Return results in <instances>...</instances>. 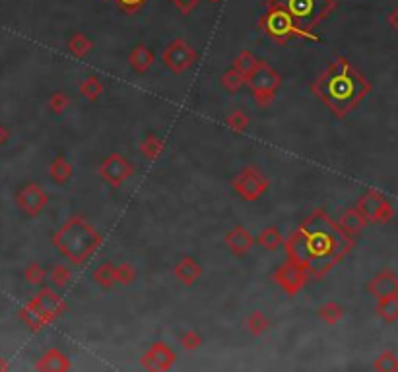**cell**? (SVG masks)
Instances as JSON below:
<instances>
[{"label":"cell","mask_w":398,"mask_h":372,"mask_svg":"<svg viewBox=\"0 0 398 372\" xmlns=\"http://www.w3.org/2000/svg\"><path fill=\"white\" fill-rule=\"evenodd\" d=\"M198 62V53L189 41L181 37L169 41L161 51V64L169 70L171 74H185Z\"/></svg>","instance_id":"obj_7"},{"label":"cell","mask_w":398,"mask_h":372,"mask_svg":"<svg viewBox=\"0 0 398 372\" xmlns=\"http://www.w3.org/2000/svg\"><path fill=\"white\" fill-rule=\"evenodd\" d=\"M156 62V53L144 43H137L128 53V64L137 74H146Z\"/></svg>","instance_id":"obj_19"},{"label":"cell","mask_w":398,"mask_h":372,"mask_svg":"<svg viewBox=\"0 0 398 372\" xmlns=\"http://www.w3.org/2000/svg\"><path fill=\"white\" fill-rule=\"evenodd\" d=\"M69 107L70 97L67 95V91H53V93H51V97H49V109H51V113L60 116Z\"/></svg>","instance_id":"obj_37"},{"label":"cell","mask_w":398,"mask_h":372,"mask_svg":"<svg viewBox=\"0 0 398 372\" xmlns=\"http://www.w3.org/2000/svg\"><path fill=\"white\" fill-rule=\"evenodd\" d=\"M93 41H91L90 37L86 34H74L72 37L69 39V43H67V51H69L70 57L78 58V60H82V58H86L88 55H90L91 51H93Z\"/></svg>","instance_id":"obj_25"},{"label":"cell","mask_w":398,"mask_h":372,"mask_svg":"<svg viewBox=\"0 0 398 372\" xmlns=\"http://www.w3.org/2000/svg\"><path fill=\"white\" fill-rule=\"evenodd\" d=\"M355 208L364 214L367 223H379L385 225L395 217V208L387 198L375 188L365 190V194L355 202Z\"/></svg>","instance_id":"obj_9"},{"label":"cell","mask_w":398,"mask_h":372,"mask_svg":"<svg viewBox=\"0 0 398 372\" xmlns=\"http://www.w3.org/2000/svg\"><path fill=\"white\" fill-rule=\"evenodd\" d=\"M103 90H105V88H103L102 79L97 78V76H86V78L80 82L78 86L80 95L90 103L97 101V99L103 95Z\"/></svg>","instance_id":"obj_27"},{"label":"cell","mask_w":398,"mask_h":372,"mask_svg":"<svg viewBox=\"0 0 398 372\" xmlns=\"http://www.w3.org/2000/svg\"><path fill=\"white\" fill-rule=\"evenodd\" d=\"M173 275L177 277V282L183 283L185 287H193L194 283L200 280L202 275V266L200 262L193 256H183L175 268H173Z\"/></svg>","instance_id":"obj_18"},{"label":"cell","mask_w":398,"mask_h":372,"mask_svg":"<svg viewBox=\"0 0 398 372\" xmlns=\"http://www.w3.org/2000/svg\"><path fill=\"white\" fill-rule=\"evenodd\" d=\"M220 84H222V88L228 91V93H237V91L247 84V78H245L239 70H235V68L231 66L222 74Z\"/></svg>","instance_id":"obj_33"},{"label":"cell","mask_w":398,"mask_h":372,"mask_svg":"<svg viewBox=\"0 0 398 372\" xmlns=\"http://www.w3.org/2000/svg\"><path fill=\"white\" fill-rule=\"evenodd\" d=\"M18 318L22 320V324L25 327H30L32 332H41L43 327L49 326V320H47L45 316L41 314L37 308H35L30 301L25 303V305L18 310Z\"/></svg>","instance_id":"obj_22"},{"label":"cell","mask_w":398,"mask_h":372,"mask_svg":"<svg viewBox=\"0 0 398 372\" xmlns=\"http://www.w3.org/2000/svg\"><path fill=\"white\" fill-rule=\"evenodd\" d=\"M346 314L344 306L330 301V303H325V305L318 308V318L327 324V326H336L340 322L342 318Z\"/></svg>","instance_id":"obj_31"},{"label":"cell","mask_w":398,"mask_h":372,"mask_svg":"<svg viewBox=\"0 0 398 372\" xmlns=\"http://www.w3.org/2000/svg\"><path fill=\"white\" fill-rule=\"evenodd\" d=\"M272 282L284 291L288 297H296L309 282V273L307 270L299 268L292 262H285L282 264L278 270L272 273Z\"/></svg>","instance_id":"obj_12"},{"label":"cell","mask_w":398,"mask_h":372,"mask_svg":"<svg viewBox=\"0 0 398 372\" xmlns=\"http://www.w3.org/2000/svg\"><path fill=\"white\" fill-rule=\"evenodd\" d=\"M32 305L41 312V314L45 316L47 320H49V324H53L55 320H58L60 316L67 312V303H65V299L62 297H58V293L53 289V287H41V291L35 295L34 299L30 301Z\"/></svg>","instance_id":"obj_14"},{"label":"cell","mask_w":398,"mask_h":372,"mask_svg":"<svg viewBox=\"0 0 398 372\" xmlns=\"http://www.w3.org/2000/svg\"><path fill=\"white\" fill-rule=\"evenodd\" d=\"M47 280L51 282V287L53 289H65V287H69L70 282H72V270H70L69 266H62V264H57V266H53L51 271H49V275H47Z\"/></svg>","instance_id":"obj_30"},{"label":"cell","mask_w":398,"mask_h":372,"mask_svg":"<svg viewBox=\"0 0 398 372\" xmlns=\"http://www.w3.org/2000/svg\"><path fill=\"white\" fill-rule=\"evenodd\" d=\"M226 126L233 134H245L250 126V116L243 109H235L226 116Z\"/></svg>","instance_id":"obj_32"},{"label":"cell","mask_w":398,"mask_h":372,"mask_svg":"<svg viewBox=\"0 0 398 372\" xmlns=\"http://www.w3.org/2000/svg\"><path fill=\"white\" fill-rule=\"evenodd\" d=\"M171 2H173L175 10L179 12L181 16H191L196 10V6H198L200 0H171Z\"/></svg>","instance_id":"obj_41"},{"label":"cell","mask_w":398,"mask_h":372,"mask_svg":"<svg viewBox=\"0 0 398 372\" xmlns=\"http://www.w3.org/2000/svg\"><path fill=\"white\" fill-rule=\"evenodd\" d=\"M163 140L156 134H146L144 136V140L140 142V153L144 156V158L148 159V161H156V159L161 156V151H163Z\"/></svg>","instance_id":"obj_29"},{"label":"cell","mask_w":398,"mask_h":372,"mask_svg":"<svg viewBox=\"0 0 398 372\" xmlns=\"http://www.w3.org/2000/svg\"><path fill=\"white\" fill-rule=\"evenodd\" d=\"M137 173V167L123 156V153H109L103 159L100 165V177L103 182H107L111 188H119L123 186L132 175Z\"/></svg>","instance_id":"obj_10"},{"label":"cell","mask_w":398,"mask_h":372,"mask_svg":"<svg viewBox=\"0 0 398 372\" xmlns=\"http://www.w3.org/2000/svg\"><path fill=\"white\" fill-rule=\"evenodd\" d=\"M226 247L229 248V252L237 258H243L245 254H249L250 248L255 247V235L250 233L247 227L235 225L229 229L224 237Z\"/></svg>","instance_id":"obj_15"},{"label":"cell","mask_w":398,"mask_h":372,"mask_svg":"<svg viewBox=\"0 0 398 372\" xmlns=\"http://www.w3.org/2000/svg\"><path fill=\"white\" fill-rule=\"evenodd\" d=\"M338 225L350 235V237H353V235H358V233H362L365 227L369 225L367 223V219L364 217V214L353 206V208H348L344 214L338 217V221H336Z\"/></svg>","instance_id":"obj_20"},{"label":"cell","mask_w":398,"mask_h":372,"mask_svg":"<svg viewBox=\"0 0 398 372\" xmlns=\"http://www.w3.org/2000/svg\"><path fill=\"white\" fill-rule=\"evenodd\" d=\"M49 175H51V181L55 182V184L65 186L72 179L74 167H72V163L65 156H57V158H53L51 165H49Z\"/></svg>","instance_id":"obj_21"},{"label":"cell","mask_w":398,"mask_h":372,"mask_svg":"<svg viewBox=\"0 0 398 372\" xmlns=\"http://www.w3.org/2000/svg\"><path fill=\"white\" fill-rule=\"evenodd\" d=\"M367 293L375 299H385V297H398V275L393 270H381L373 280L367 283Z\"/></svg>","instance_id":"obj_16"},{"label":"cell","mask_w":398,"mask_h":372,"mask_svg":"<svg viewBox=\"0 0 398 372\" xmlns=\"http://www.w3.org/2000/svg\"><path fill=\"white\" fill-rule=\"evenodd\" d=\"M70 369H72V362L69 355H65L57 347H49L35 362V371L39 372H69Z\"/></svg>","instance_id":"obj_17"},{"label":"cell","mask_w":398,"mask_h":372,"mask_svg":"<svg viewBox=\"0 0 398 372\" xmlns=\"http://www.w3.org/2000/svg\"><path fill=\"white\" fill-rule=\"evenodd\" d=\"M91 280L105 291H111L117 285V273H115L113 262H103L95 270L91 271Z\"/></svg>","instance_id":"obj_24"},{"label":"cell","mask_w":398,"mask_h":372,"mask_svg":"<svg viewBox=\"0 0 398 372\" xmlns=\"http://www.w3.org/2000/svg\"><path fill=\"white\" fill-rule=\"evenodd\" d=\"M4 138H6V132H4V130H2V126H0V144L4 142Z\"/></svg>","instance_id":"obj_44"},{"label":"cell","mask_w":398,"mask_h":372,"mask_svg":"<svg viewBox=\"0 0 398 372\" xmlns=\"http://www.w3.org/2000/svg\"><path fill=\"white\" fill-rule=\"evenodd\" d=\"M208 2H212V4H218V2H222V0H208Z\"/></svg>","instance_id":"obj_45"},{"label":"cell","mask_w":398,"mask_h":372,"mask_svg":"<svg viewBox=\"0 0 398 372\" xmlns=\"http://www.w3.org/2000/svg\"><path fill=\"white\" fill-rule=\"evenodd\" d=\"M53 247L74 266H86L103 245V235L82 215H72L51 237Z\"/></svg>","instance_id":"obj_3"},{"label":"cell","mask_w":398,"mask_h":372,"mask_svg":"<svg viewBox=\"0 0 398 372\" xmlns=\"http://www.w3.org/2000/svg\"><path fill=\"white\" fill-rule=\"evenodd\" d=\"M245 326H247V332H249L253 338H261L262 334L268 332L270 320H268V316L264 314V312H261V310H253V312L247 316V320H245Z\"/></svg>","instance_id":"obj_28"},{"label":"cell","mask_w":398,"mask_h":372,"mask_svg":"<svg viewBox=\"0 0 398 372\" xmlns=\"http://www.w3.org/2000/svg\"><path fill=\"white\" fill-rule=\"evenodd\" d=\"M387 22H388V25H390V27H393V29H395V32L398 34V6H395V8H393V12L388 14Z\"/></svg>","instance_id":"obj_42"},{"label":"cell","mask_w":398,"mask_h":372,"mask_svg":"<svg viewBox=\"0 0 398 372\" xmlns=\"http://www.w3.org/2000/svg\"><path fill=\"white\" fill-rule=\"evenodd\" d=\"M259 29L264 32L278 45H285L292 39H305V41H320L318 35L301 29L285 8L284 0H266V8L259 18Z\"/></svg>","instance_id":"obj_4"},{"label":"cell","mask_w":398,"mask_h":372,"mask_svg":"<svg viewBox=\"0 0 398 372\" xmlns=\"http://www.w3.org/2000/svg\"><path fill=\"white\" fill-rule=\"evenodd\" d=\"M16 203L27 217H37L49 203V194H47L41 184L37 182H25L16 190Z\"/></svg>","instance_id":"obj_11"},{"label":"cell","mask_w":398,"mask_h":372,"mask_svg":"<svg viewBox=\"0 0 398 372\" xmlns=\"http://www.w3.org/2000/svg\"><path fill=\"white\" fill-rule=\"evenodd\" d=\"M231 188L245 202H259L270 188V181L257 167H245L231 179Z\"/></svg>","instance_id":"obj_8"},{"label":"cell","mask_w":398,"mask_h":372,"mask_svg":"<svg viewBox=\"0 0 398 372\" xmlns=\"http://www.w3.org/2000/svg\"><path fill=\"white\" fill-rule=\"evenodd\" d=\"M311 91L336 119H346L371 93V84L346 57H336L311 84Z\"/></svg>","instance_id":"obj_2"},{"label":"cell","mask_w":398,"mask_h":372,"mask_svg":"<svg viewBox=\"0 0 398 372\" xmlns=\"http://www.w3.org/2000/svg\"><path fill=\"white\" fill-rule=\"evenodd\" d=\"M47 275H49V271H47L41 264H37V262L27 264L25 270H23L25 282L30 283V285H35V287H41V285L47 282Z\"/></svg>","instance_id":"obj_35"},{"label":"cell","mask_w":398,"mask_h":372,"mask_svg":"<svg viewBox=\"0 0 398 372\" xmlns=\"http://www.w3.org/2000/svg\"><path fill=\"white\" fill-rule=\"evenodd\" d=\"M284 4L297 25L305 32H313L338 6L336 0H284Z\"/></svg>","instance_id":"obj_5"},{"label":"cell","mask_w":398,"mask_h":372,"mask_svg":"<svg viewBox=\"0 0 398 372\" xmlns=\"http://www.w3.org/2000/svg\"><path fill=\"white\" fill-rule=\"evenodd\" d=\"M259 62H261V58L255 57V53H250V51H241L237 57L233 58V64H231V66L235 68V70H239L245 78H249L250 72L259 66Z\"/></svg>","instance_id":"obj_34"},{"label":"cell","mask_w":398,"mask_h":372,"mask_svg":"<svg viewBox=\"0 0 398 372\" xmlns=\"http://www.w3.org/2000/svg\"><path fill=\"white\" fill-rule=\"evenodd\" d=\"M377 372H398V357L393 351H383L373 362Z\"/></svg>","instance_id":"obj_36"},{"label":"cell","mask_w":398,"mask_h":372,"mask_svg":"<svg viewBox=\"0 0 398 372\" xmlns=\"http://www.w3.org/2000/svg\"><path fill=\"white\" fill-rule=\"evenodd\" d=\"M177 361V353L171 349L165 341H156L150 345V349L140 357L142 369L152 372H165Z\"/></svg>","instance_id":"obj_13"},{"label":"cell","mask_w":398,"mask_h":372,"mask_svg":"<svg viewBox=\"0 0 398 372\" xmlns=\"http://www.w3.org/2000/svg\"><path fill=\"white\" fill-rule=\"evenodd\" d=\"M115 273H117V285H130L137 280V270L132 268V264H119L115 266Z\"/></svg>","instance_id":"obj_39"},{"label":"cell","mask_w":398,"mask_h":372,"mask_svg":"<svg viewBox=\"0 0 398 372\" xmlns=\"http://www.w3.org/2000/svg\"><path fill=\"white\" fill-rule=\"evenodd\" d=\"M179 341H181L183 349H187V351H196L198 347H202V343H204L202 336H200L196 330H193V327L185 330V332L181 334V338H179Z\"/></svg>","instance_id":"obj_38"},{"label":"cell","mask_w":398,"mask_h":372,"mask_svg":"<svg viewBox=\"0 0 398 372\" xmlns=\"http://www.w3.org/2000/svg\"><path fill=\"white\" fill-rule=\"evenodd\" d=\"M146 2L148 0H115V4L126 14H137L146 6Z\"/></svg>","instance_id":"obj_40"},{"label":"cell","mask_w":398,"mask_h":372,"mask_svg":"<svg viewBox=\"0 0 398 372\" xmlns=\"http://www.w3.org/2000/svg\"><path fill=\"white\" fill-rule=\"evenodd\" d=\"M245 86H249L253 99L259 107H268L276 97V91L282 86V76L266 60H261L259 66L250 72Z\"/></svg>","instance_id":"obj_6"},{"label":"cell","mask_w":398,"mask_h":372,"mask_svg":"<svg viewBox=\"0 0 398 372\" xmlns=\"http://www.w3.org/2000/svg\"><path fill=\"white\" fill-rule=\"evenodd\" d=\"M377 316L387 322V324H395L398 320V297H385V299H377L375 306Z\"/></svg>","instance_id":"obj_26"},{"label":"cell","mask_w":398,"mask_h":372,"mask_svg":"<svg viewBox=\"0 0 398 372\" xmlns=\"http://www.w3.org/2000/svg\"><path fill=\"white\" fill-rule=\"evenodd\" d=\"M8 369H10V364L6 362V359H2V357H0V372L8 371Z\"/></svg>","instance_id":"obj_43"},{"label":"cell","mask_w":398,"mask_h":372,"mask_svg":"<svg viewBox=\"0 0 398 372\" xmlns=\"http://www.w3.org/2000/svg\"><path fill=\"white\" fill-rule=\"evenodd\" d=\"M350 237L325 210H315L284 240L288 262L307 270L309 277L320 280L353 248Z\"/></svg>","instance_id":"obj_1"},{"label":"cell","mask_w":398,"mask_h":372,"mask_svg":"<svg viewBox=\"0 0 398 372\" xmlns=\"http://www.w3.org/2000/svg\"><path fill=\"white\" fill-rule=\"evenodd\" d=\"M255 245H259L264 250L272 252V250H278L284 245V235H282V231L276 225H268L264 227L261 233L255 237Z\"/></svg>","instance_id":"obj_23"}]
</instances>
